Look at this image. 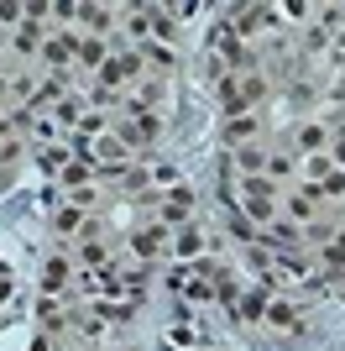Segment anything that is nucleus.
<instances>
[{"label": "nucleus", "mask_w": 345, "mask_h": 351, "mask_svg": "<svg viewBox=\"0 0 345 351\" xmlns=\"http://www.w3.org/2000/svg\"><path fill=\"white\" fill-rule=\"evenodd\" d=\"M136 53H142V63L152 73H172L178 69V53H172V47H162V43H146V47H136Z\"/></svg>", "instance_id": "19"}, {"label": "nucleus", "mask_w": 345, "mask_h": 351, "mask_svg": "<svg viewBox=\"0 0 345 351\" xmlns=\"http://www.w3.org/2000/svg\"><path fill=\"white\" fill-rule=\"evenodd\" d=\"M21 21H27V5H16V0H0V27L16 32Z\"/></svg>", "instance_id": "28"}, {"label": "nucleus", "mask_w": 345, "mask_h": 351, "mask_svg": "<svg viewBox=\"0 0 345 351\" xmlns=\"http://www.w3.org/2000/svg\"><path fill=\"white\" fill-rule=\"evenodd\" d=\"M330 162L345 173V132H335V136H330Z\"/></svg>", "instance_id": "30"}, {"label": "nucleus", "mask_w": 345, "mask_h": 351, "mask_svg": "<svg viewBox=\"0 0 345 351\" xmlns=\"http://www.w3.org/2000/svg\"><path fill=\"white\" fill-rule=\"evenodd\" d=\"M146 27H152V43H162V47L178 37V21H172V11H157V5H146Z\"/></svg>", "instance_id": "21"}, {"label": "nucleus", "mask_w": 345, "mask_h": 351, "mask_svg": "<svg viewBox=\"0 0 345 351\" xmlns=\"http://www.w3.org/2000/svg\"><path fill=\"white\" fill-rule=\"evenodd\" d=\"M204 252H209V241H204L199 226H183V231H172V241H168V257H172V263H183V267H199Z\"/></svg>", "instance_id": "8"}, {"label": "nucleus", "mask_w": 345, "mask_h": 351, "mask_svg": "<svg viewBox=\"0 0 345 351\" xmlns=\"http://www.w3.org/2000/svg\"><path fill=\"white\" fill-rule=\"evenodd\" d=\"M68 162H73L68 147H58V142H53V147H37V168H42V173H53V178H58L63 168H68Z\"/></svg>", "instance_id": "23"}, {"label": "nucleus", "mask_w": 345, "mask_h": 351, "mask_svg": "<svg viewBox=\"0 0 345 351\" xmlns=\"http://www.w3.org/2000/svg\"><path fill=\"white\" fill-rule=\"evenodd\" d=\"M0 136H5V110H0Z\"/></svg>", "instance_id": "35"}, {"label": "nucleus", "mask_w": 345, "mask_h": 351, "mask_svg": "<svg viewBox=\"0 0 345 351\" xmlns=\"http://www.w3.org/2000/svg\"><path fill=\"white\" fill-rule=\"evenodd\" d=\"M31 351H53V336H37V341H31Z\"/></svg>", "instance_id": "33"}, {"label": "nucleus", "mask_w": 345, "mask_h": 351, "mask_svg": "<svg viewBox=\"0 0 345 351\" xmlns=\"http://www.w3.org/2000/svg\"><path fill=\"white\" fill-rule=\"evenodd\" d=\"M47 116H53L58 126H79V121H84V100H79V95H68V100H58Z\"/></svg>", "instance_id": "25"}, {"label": "nucleus", "mask_w": 345, "mask_h": 351, "mask_svg": "<svg viewBox=\"0 0 345 351\" xmlns=\"http://www.w3.org/2000/svg\"><path fill=\"white\" fill-rule=\"evenodd\" d=\"M16 152H21V142H11V136H0V168H11Z\"/></svg>", "instance_id": "31"}, {"label": "nucleus", "mask_w": 345, "mask_h": 351, "mask_svg": "<svg viewBox=\"0 0 345 351\" xmlns=\"http://www.w3.org/2000/svg\"><path fill=\"white\" fill-rule=\"evenodd\" d=\"M105 263H110V252H105L100 236H79V267L94 273V267H105Z\"/></svg>", "instance_id": "20"}, {"label": "nucleus", "mask_w": 345, "mask_h": 351, "mask_svg": "<svg viewBox=\"0 0 345 351\" xmlns=\"http://www.w3.org/2000/svg\"><path fill=\"white\" fill-rule=\"evenodd\" d=\"M298 173H303V184H324V178L335 173L330 152H314V158H298Z\"/></svg>", "instance_id": "22"}, {"label": "nucleus", "mask_w": 345, "mask_h": 351, "mask_svg": "<svg viewBox=\"0 0 345 351\" xmlns=\"http://www.w3.org/2000/svg\"><path fill=\"white\" fill-rule=\"evenodd\" d=\"M120 136H126L131 152H142V147H152V142L162 136V116H157V110H146V116H131L126 126H120Z\"/></svg>", "instance_id": "12"}, {"label": "nucleus", "mask_w": 345, "mask_h": 351, "mask_svg": "<svg viewBox=\"0 0 345 351\" xmlns=\"http://www.w3.org/2000/svg\"><path fill=\"white\" fill-rule=\"evenodd\" d=\"M79 21H84V27L100 37V32L115 27V11H110V5H79Z\"/></svg>", "instance_id": "24"}, {"label": "nucleus", "mask_w": 345, "mask_h": 351, "mask_svg": "<svg viewBox=\"0 0 345 351\" xmlns=\"http://www.w3.org/2000/svg\"><path fill=\"white\" fill-rule=\"evenodd\" d=\"M53 226H58V231H63V236H84L89 215H84V210H73V205H63V210H58V215H53Z\"/></svg>", "instance_id": "27"}, {"label": "nucleus", "mask_w": 345, "mask_h": 351, "mask_svg": "<svg viewBox=\"0 0 345 351\" xmlns=\"http://www.w3.org/2000/svg\"><path fill=\"white\" fill-rule=\"evenodd\" d=\"M142 73H146V63H142V53L131 47V53H110V58H105V69L94 73V84L115 89V95H126V89L142 84Z\"/></svg>", "instance_id": "2"}, {"label": "nucleus", "mask_w": 345, "mask_h": 351, "mask_svg": "<svg viewBox=\"0 0 345 351\" xmlns=\"http://www.w3.org/2000/svg\"><path fill=\"white\" fill-rule=\"evenodd\" d=\"M267 178H272L277 189H288V178H298V158L288 147H267Z\"/></svg>", "instance_id": "16"}, {"label": "nucleus", "mask_w": 345, "mask_h": 351, "mask_svg": "<svg viewBox=\"0 0 345 351\" xmlns=\"http://www.w3.org/2000/svg\"><path fill=\"white\" fill-rule=\"evenodd\" d=\"M235 168H241V178H257L267 173V147L251 142V147H235Z\"/></svg>", "instance_id": "18"}, {"label": "nucleus", "mask_w": 345, "mask_h": 351, "mask_svg": "<svg viewBox=\"0 0 345 351\" xmlns=\"http://www.w3.org/2000/svg\"><path fill=\"white\" fill-rule=\"evenodd\" d=\"M330 126L324 121H298L293 132H288V152L293 158H314V152H330Z\"/></svg>", "instance_id": "5"}, {"label": "nucleus", "mask_w": 345, "mask_h": 351, "mask_svg": "<svg viewBox=\"0 0 345 351\" xmlns=\"http://www.w3.org/2000/svg\"><path fill=\"white\" fill-rule=\"evenodd\" d=\"M168 241H172V231H162L157 220H152V226H142V231H131V252H136L142 263H157V257H168Z\"/></svg>", "instance_id": "11"}, {"label": "nucleus", "mask_w": 345, "mask_h": 351, "mask_svg": "<svg viewBox=\"0 0 345 351\" xmlns=\"http://www.w3.org/2000/svg\"><path fill=\"white\" fill-rule=\"evenodd\" d=\"M68 283H73V263H68V257H47V263H42V293H47V299H63Z\"/></svg>", "instance_id": "15"}, {"label": "nucleus", "mask_w": 345, "mask_h": 351, "mask_svg": "<svg viewBox=\"0 0 345 351\" xmlns=\"http://www.w3.org/2000/svg\"><path fill=\"white\" fill-rule=\"evenodd\" d=\"M73 63V43H68V32H47V43H42V53H37V69L42 73H58L63 79V69Z\"/></svg>", "instance_id": "10"}, {"label": "nucleus", "mask_w": 345, "mask_h": 351, "mask_svg": "<svg viewBox=\"0 0 345 351\" xmlns=\"http://www.w3.org/2000/svg\"><path fill=\"white\" fill-rule=\"evenodd\" d=\"M162 346H168V351H194V346H209V341H204V325L199 320H178V325L162 330Z\"/></svg>", "instance_id": "14"}, {"label": "nucleus", "mask_w": 345, "mask_h": 351, "mask_svg": "<svg viewBox=\"0 0 345 351\" xmlns=\"http://www.w3.org/2000/svg\"><path fill=\"white\" fill-rule=\"evenodd\" d=\"M340 293H345V278H340Z\"/></svg>", "instance_id": "37"}, {"label": "nucleus", "mask_w": 345, "mask_h": 351, "mask_svg": "<svg viewBox=\"0 0 345 351\" xmlns=\"http://www.w3.org/2000/svg\"><path fill=\"white\" fill-rule=\"evenodd\" d=\"M0 100L11 105V69H0Z\"/></svg>", "instance_id": "32"}, {"label": "nucleus", "mask_w": 345, "mask_h": 351, "mask_svg": "<svg viewBox=\"0 0 345 351\" xmlns=\"http://www.w3.org/2000/svg\"><path fill=\"white\" fill-rule=\"evenodd\" d=\"M68 205H73V210H84V215H89V210L100 205V189H68Z\"/></svg>", "instance_id": "29"}, {"label": "nucleus", "mask_w": 345, "mask_h": 351, "mask_svg": "<svg viewBox=\"0 0 345 351\" xmlns=\"http://www.w3.org/2000/svg\"><path fill=\"white\" fill-rule=\"evenodd\" d=\"M37 325H42V336H63V330L79 325V309H68L63 299H47V293H42V304H37Z\"/></svg>", "instance_id": "9"}, {"label": "nucleus", "mask_w": 345, "mask_h": 351, "mask_svg": "<svg viewBox=\"0 0 345 351\" xmlns=\"http://www.w3.org/2000/svg\"><path fill=\"white\" fill-rule=\"evenodd\" d=\"M267 299H272L267 289H246V293H241V304H235V315H241V320H261Z\"/></svg>", "instance_id": "26"}, {"label": "nucleus", "mask_w": 345, "mask_h": 351, "mask_svg": "<svg viewBox=\"0 0 345 351\" xmlns=\"http://www.w3.org/2000/svg\"><path fill=\"white\" fill-rule=\"evenodd\" d=\"M157 226H162V231H183V226H194V189L172 184V189L157 199Z\"/></svg>", "instance_id": "4"}, {"label": "nucleus", "mask_w": 345, "mask_h": 351, "mask_svg": "<svg viewBox=\"0 0 345 351\" xmlns=\"http://www.w3.org/2000/svg\"><path fill=\"white\" fill-rule=\"evenodd\" d=\"M267 89H272V79L261 69H246V73H230V79H220L215 95H220V116L235 121V116H257V105L267 100Z\"/></svg>", "instance_id": "1"}, {"label": "nucleus", "mask_w": 345, "mask_h": 351, "mask_svg": "<svg viewBox=\"0 0 345 351\" xmlns=\"http://www.w3.org/2000/svg\"><path fill=\"white\" fill-rule=\"evenodd\" d=\"M261 325H267V330H277V336H298V330H303V309L293 304V299H267Z\"/></svg>", "instance_id": "7"}, {"label": "nucleus", "mask_w": 345, "mask_h": 351, "mask_svg": "<svg viewBox=\"0 0 345 351\" xmlns=\"http://www.w3.org/2000/svg\"><path fill=\"white\" fill-rule=\"evenodd\" d=\"M277 210H283L288 226H298V231H309V226H319V199L309 194V184H293V189L277 194Z\"/></svg>", "instance_id": "3"}, {"label": "nucleus", "mask_w": 345, "mask_h": 351, "mask_svg": "<svg viewBox=\"0 0 345 351\" xmlns=\"http://www.w3.org/2000/svg\"><path fill=\"white\" fill-rule=\"evenodd\" d=\"M194 351H209V346H194Z\"/></svg>", "instance_id": "36"}, {"label": "nucleus", "mask_w": 345, "mask_h": 351, "mask_svg": "<svg viewBox=\"0 0 345 351\" xmlns=\"http://www.w3.org/2000/svg\"><path fill=\"white\" fill-rule=\"evenodd\" d=\"M277 21H272V5H241V11L230 16V32L241 37L246 47H251V37H267Z\"/></svg>", "instance_id": "6"}, {"label": "nucleus", "mask_w": 345, "mask_h": 351, "mask_svg": "<svg viewBox=\"0 0 345 351\" xmlns=\"http://www.w3.org/2000/svg\"><path fill=\"white\" fill-rule=\"evenodd\" d=\"M261 142V116H235L225 121V147H251Z\"/></svg>", "instance_id": "17"}, {"label": "nucleus", "mask_w": 345, "mask_h": 351, "mask_svg": "<svg viewBox=\"0 0 345 351\" xmlns=\"http://www.w3.org/2000/svg\"><path fill=\"white\" fill-rule=\"evenodd\" d=\"M5 293H11V273H5V267H0V299H5Z\"/></svg>", "instance_id": "34"}, {"label": "nucleus", "mask_w": 345, "mask_h": 351, "mask_svg": "<svg viewBox=\"0 0 345 351\" xmlns=\"http://www.w3.org/2000/svg\"><path fill=\"white\" fill-rule=\"evenodd\" d=\"M73 43V69L79 73H100L105 58H110V47H105V37H68Z\"/></svg>", "instance_id": "13"}]
</instances>
